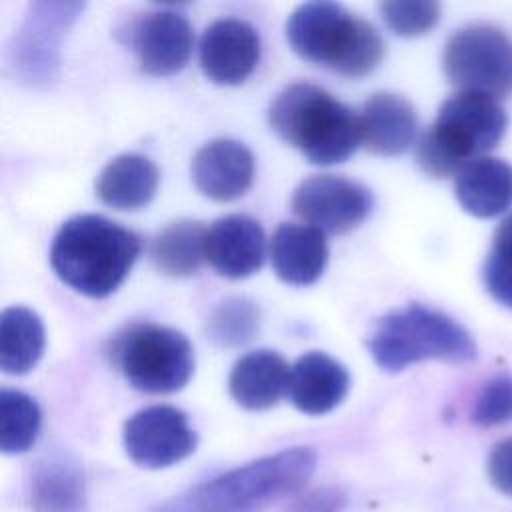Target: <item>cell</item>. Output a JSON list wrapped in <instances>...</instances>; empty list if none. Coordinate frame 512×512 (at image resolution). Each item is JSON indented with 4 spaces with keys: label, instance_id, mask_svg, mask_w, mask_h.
I'll return each instance as SVG.
<instances>
[{
    "label": "cell",
    "instance_id": "cell-1",
    "mask_svg": "<svg viewBox=\"0 0 512 512\" xmlns=\"http://www.w3.org/2000/svg\"><path fill=\"white\" fill-rule=\"evenodd\" d=\"M140 248V238L132 230L98 214H80L56 232L50 266L72 290L104 298L126 280Z\"/></svg>",
    "mask_w": 512,
    "mask_h": 512
},
{
    "label": "cell",
    "instance_id": "cell-2",
    "mask_svg": "<svg viewBox=\"0 0 512 512\" xmlns=\"http://www.w3.org/2000/svg\"><path fill=\"white\" fill-rule=\"evenodd\" d=\"M314 468L310 448H288L206 480L150 512H262L302 488Z\"/></svg>",
    "mask_w": 512,
    "mask_h": 512
},
{
    "label": "cell",
    "instance_id": "cell-3",
    "mask_svg": "<svg viewBox=\"0 0 512 512\" xmlns=\"http://www.w3.org/2000/svg\"><path fill=\"white\" fill-rule=\"evenodd\" d=\"M272 132L308 162L348 160L360 142V116L330 92L308 82L286 86L268 108Z\"/></svg>",
    "mask_w": 512,
    "mask_h": 512
},
{
    "label": "cell",
    "instance_id": "cell-4",
    "mask_svg": "<svg viewBox=\"0 0 512 512\" xmlns=\"http://www.w3.org/2000/svg\"><path fill=\"white\" fill-rule=\"evenodd\" d=\"M292 50L318 66L348 78L376 70L384 56L380 32L338 2H306L286 22Z\"/></svg>",
    "mask_w": 512,
    "mask_h": 512
},
{
    "label": "cell",
    "instance_id": "cell-5",
    "mask_svg": "<svg viewBox=\"0 0 512 512\" xmlns=\"http://www.w3.org/2000/svg\"><path fill=\"white\" fill-rule=\"evenodd\" d=\"M506 126L508 116L498 98L460 90L440 106L436 120L420 136L416 160L428 176L458 174L462 166L492 150Z\"/></svg>",
    "mask_w": 512,
    "mask_h": 512
},
{
    "label": "cell",
    "instance_id": "cell-6",
    "mask_svg": "<svg viewBox=\"0 0 512 512\" xmlns=\"http://www.w3.org/2000/svg\"><path fill=\"white\" fill-rule=\"evenodd\" d=\"M366 346L384 372H400L422 360L464 364L476 358V344L468 330L454 318L422 304L382 316Z\"/></svg>",
    "mask_w": 512,
    "mask_h": 512
},
{
    "label": "cell",
    "instance_id": "cell-7",
    "mask_svg": "<svg viewBox=\"0 0 512 512\" xmlns=\"http://www.w3.org/2000/svg\"><path fill=\"white\" fill-rule=\"evenodd\" d=\"M112 362L124 380L146 394H170L194 374L190 340L168 326L142 322L124 328L112 342Z\"/></svg>",
    "mask_w": 512,
    "mask_h": 512
},
{
    "label": "cell",
    "instance_id": "cell-8",
    "mask_svg": "<svg viewBox=\"0 0 512 512\" xmlns=\"http://www.w3.org/2000/svg\"><path fill=\"white\" fill-rule=\"evenodd\" d=\"M84 10V2L34 0L6 48L14 78L32 88L50 86L60 72L62 44Z\"/></svg>",
    "mask_w": 512,
    "mask_h": 512
},
{
    "label": "cell",
    "instance_id": "cell-9",
    "mask_svg": "<svg viewBox=\"0 0 512 512\" xmlns=\"http://www.w3.org/2000/svg\"><path fill=\"white\" fill-rule=\"evenodd\" d=\"M446 78L468 92L494 98L512 92V38L492 24H470L456 30L442 54Z\"/></svg>",
    "mask_w": 512,
    "mask_h": 512
},
{
    "label": "cell",
    "instance_id": "cell-10",
    "mask_svg": "<svg viewBox=\"0 0 512 512\" xmlns=\"http://www.w3.org/2000/svg\"><path fill=\"white\" fill-rule=\"evenodd\" d=\"M290 206L302 224L314 226L324 234H346L370 216L374 198L356 180L316 174L296 186Z\"/></svg>",
    "mask_w": 512,
    "mask_h": 512
},
{
    "label": "cell",
    "instance_id": "cell-11",
    "mask_svg": "<svg viewBox=\"0 0 512 512\" xmlns=\"http://www.w3.org/2000/svg\"><path fill=\"white\" fill-rule=\"evenodd\" d=\"M126 454L142 468L172 466L196 450L198 436L174 406H148L130 416L122 432Z\"/></svg>",
    "mask_w": 512,
    "mask_h": 512
},
{
    "label": "cell",
    "instance_id": "cell-12",
    "mask_svg": "<svg viewBox=\"0 0 512 512\" xmlns=\"http://www.w3.org/2000/svg\"><path fill=\"white\" fill-rule=\"evenodd\" d=\"M130 44L142 72L170 76L188 64L194 34L184 14L160 8L142 14L132 24Z\"/></svg>",
    "mask_w": 512,
    "mask_h": 512
},
{
    "label": "cell",
    "instance_id": "cell-13",
    "mask_svg": "<svg viewBox=\"0 0 512 512\" xmlns=\"http://www.w3.org/2000/svg\"><path fill=\"white\" fill-rule=\"evenodd\" d=\"M260 60V36L256 28L234 16L214 20L200 40V68L208 80L220 86L242 84Z\"/></svg>",
    "mask_w": 512,
    "mask_h": 512
},
{
    "label": "cell",
    "instance_id": "cell-14",
    "mask_svg": "<svg viewBox=\"0 0 512 512\" xmlns=\"http://www.w3.org/2000/svg\"><path fill=\"white\" fill-rule=\"evenodd\" d=\"M194 186L210 200L240 198L254 180V156L238 140L216 138L206 142L190 164Z\"/></svg>",
    "mask_w": 512,
    "mask_h": 512
},
{
    "label": "cell",
    "instance_id": "cell-15",
    "mask_svg": "<svg viewBox=\"0 0 512 512\" xmlns=\"http://www.w3.org/2000/svg\"><path fill=\"white\" fill-rule=\"evenodd\" d=\"M266 256V236L250 216L218 218L206 234V262L224 278L240 280L260 270Z\"/></svg>",
    "mask_w": 512,
    "mask_h": 512
},
{
    "label": "cell",
    "instance_id": "cell-16",
    "mask_svg": "<svg viewBox=\"0 0 512 512\" xmlns=\"http://www.w3.org/2000/svg\"><path fill=\"white\" fill-rule=\"evenodd\" d=\"M360 142L378 156H398L406 152L418 128L414 106L400 94L376 92L360 110Z\"/></svg>",
    "mask_w": 512,
    "mask_h": 512
},
{
    "label": "cell",
    "instance_id": "cell-17",
    "mask_svg": "<svg viewBox=\"0 0 512 512\" xmlns=\"http://www.w3.org/2000/svg\"><path fill=\"white\" fill-rule=\"evenodd\" d=\"M350 388L344 364L326 352H308L290 368L288 398L304 414H326L334 410Z\"/></svg>",
    "mask_w": 512,
    "mask_h": 512
},
{
    "label": "cell",
    "instance_id": "cell-18",
    "mask_svg": "<svg viewBox=\"0 0 512 512\" xmlns=\"http://www.w3.org/2000/svg\"><path fill=\"white\" fill-rule=\"evenodd\" d=\"M270 260L282 282L290 286L314 284L328 262L324 232L308 224H280L270 240Z\"/></svg>",
    "mask_w": 512,
    "mask_h": 512
},
{
    "label": "cell",
    "instance_id": "cell-19",
    "mask_svg": "<svg viewBox=\"0 0 512 512\" xmlns=\"http://www.w3.org/2000/svg\"><path fill=\"white\" fill-rule=\"evenodd\" d=\"M290 368L286 360L272 350H256L244 354L230 370V396L246 410L272 408L288 394Z\"/></svg>",
    "mask_w": 512,
    "mask_h": 512
},
{
    "label": "cell",
    "instance_id": "cell-20",
    "mask_svg": "<svg viewBox=\"0 0 512 512\" xmlns=\"http://www.w3.org/2000/svg\"><path fill=\"white\" fill-rule=\"evenodd\" d=\"M460 206L476 218H494L512 206V166L494 156H480L456 174Z\"/></svg>",
    "mask_w": 512,
    "mask_h": 512
},
{
    "label": "cell",
    "instance_id": "cell-21",
    "mask_svg": "<svg viewBox=\"0 0 512 512\" xmlns=\"http://www.w3.org/2000/svg\"><path fill=\"white\" fill-rule=\"evenodd\" d=\"M160 172L142 154H120L112 158L96 178L98 198L114 210H138L150 204L158 190Z\"/></svg>",
    "mask_w": 512,
    "mask_h": 512
},
{
    "label": "cell",
    "instance_id": "cell-22",
    "mask_svg": "<svg viewBox=\"0 0 512 512\" xmlns=\"http://www.w3.org/2000/svg\"><path fill=\"white\" fill-rule=\"evenodd\" d=\"M28 492L36 512H82L86 506L82 468L66 454L38 460L30 474Z\"/></svg>",
    "mask_w": 512,
    "mask_h": 512
},
{
    "label": "cell",
    "instance_id": "cell-23",
    "mask_svg": "<svg viewBox=\"0 0 512 512\" xmlns=\"http://www.w3.org/2000/svg\"><path fill=\"white\" fill-rule=\"evenodd\" d=\"M44 324L26 306H8L0 316V368L6 374H26L44 352Z\"/></svg>",
    "mask_w": 512,
    "mask_h": 512
},
{
    "label": "cell",
    "instance_id": "cell-24",
    "mask_svg": "<svg viewBox=\"0 0 512 512\" xmlns=\"http://www.w3.org/2000/svg\"><path fill=\"white\" fill-rule=\"evenodd\" d=\"M206 234L196 220H178L160 230L152 242L150 258L154 266L174 278L192 276L206 260Z\"/></svg>",
    "mask_w": 512,
    "mask_h": 512
},
{
    "label": "cell",
    "instance_id": "cell-25",
    "mask_svg": "<svg viewBox=\"0 0 512 512\" xmlns=\"http://www.w3.org/2000/svg\"><path fill=\"white\" fill-rule=\"evenodd\" d=\"M42 414L34 398L20 390H0V448L4 454L26 452L38 438Z\"/></svg>",
    "mask_w": 512,
    "mask_h": 512
},
{
    "label": "cell",
    "instance_id": "cell-26",
    "mask_svg": "<svg viewBox=\"0 0 512 512\" xmlns=\"http://www.w3.org/2000/svg\"><path fill=\"white\" fill-rule=\"evenodd\" d=\"M260 328V310L258 306L242 296H230L218 302L208 320L206 334L208 338L222 348H234L246 344Z\"/></svg>",
    "mask_w": 512,
    "mask_h": 512
},
{
    "label": "cell",
    "instance_id": "cell-27",
    "mask_svg": "<svg viewBox=\"0 0 512 512\" xmlns=\"http://www.w3.org/2000/svg\"><path fill=\"white\" fill-rule=\"evenodd\" d=\"M484 284L494 300L512 308V212L494 230L484 262Z\"/></svg>",
    "mask_w": 512,
    "mask_h": 512
},
{
    "label": "cell",
    "instance_id": "cell-28",
    "mask_svg": "<svg viewBox=\"0 0 512 512\" xmlns=\"http://www.w3.org/2000/svg\"><path fill=\"white\" fill-rule=\"evenodd\" d=\"M386 26L404 38L426 34L440 18V4L432 0H392L378 4Z\"/></svg>",
    "mask_w": 512,
    "mask_h": 512
},
{
    "label": "cell",
    "instance_id": "cell-29",
    "mask_svg": "<svg viewBox=\"0 0 512 512\" xmlns=\"http://www.w3.org/2000/svg\"><path fill=\"white\" fill-rule=\"evenodd\" d=\"M512 420V376L492 378L480 390L472 408V422L478 426H498Z\"/></svg>",
    "mask_w": 512,
    "mask_h": 512
},
{
    "label": "cell",
    "instance_id": "cell-30",
    "mask_svg": "<svg viewBox=\"0 0 512 512\" xmlns=\"http://www.w3.org/2000/svg\"><path fill=\"white\" fill-rule=\"evenodd\" d=\"M488 478L500 492L512 496V438L500 440L490 450Z\"/></svg>",
    "mask_w": 512,
    "mask_h": 512
},
{
    "label": "cell",
    "instance_id": "cell-31",
    "mask_svg": "<svg viewBox=\"0 0 512 512\" xmlns=\"http://www.w3.org/2000/svg\"><path fill=\"white\" fill-rule=\"evenodd\" d=\"M344 494L334 488H324L310 492L306 498L298 500L290 512H340L344 508Z\"/></svg>",
    "mask_w": 512,
    "mask_h": 512
}]
</instances>
